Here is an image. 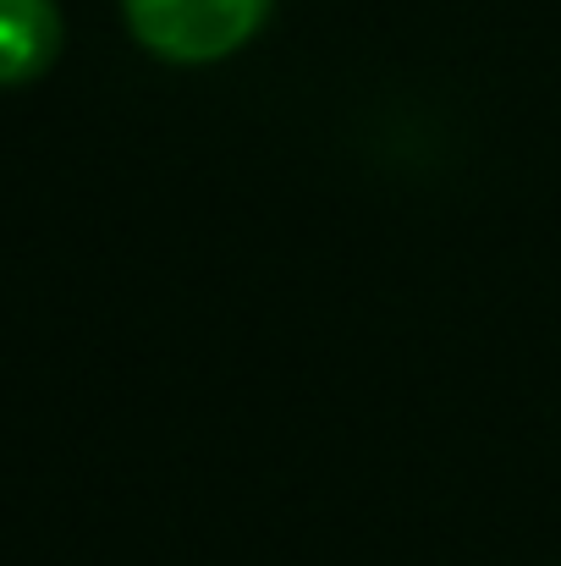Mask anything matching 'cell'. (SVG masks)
Segmentation results:
<instances>
[{"instance_id": "6da1fadb", "label": "cell", "mask_w": 561, "mask_h": 566, "mask_svg": "<svg viewBox=\"0 0 561 566\" xmlns=\"http://www.w3.org/2000/svg\"><path fill=\"white\" fill-rule=\"evenodd\" d=\"M133 33L166 61H220L259 33L270 0H122Z\"/></svg>"}, {"instance_id": "7a4b0ae2", "label": "cell", "mask_w": 561, "mask_h": 566, "mask_svg": "<svg viewBox=\"0 0 561 566\" xmlns=\"http://www.w3.org/2000/svg\"><path fill=\"white\" fill-rule=\"evenodd\" d=\"M61 55L55 0H0V83H28Z\"/></svg>"}]
</instances>
